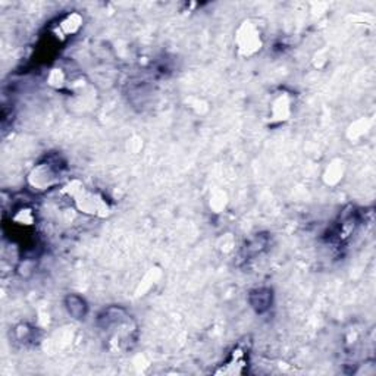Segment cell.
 Segmentation results:
<instances>
[{"label": "cell", "mask_w": 376, "mask_h": 376, "mask_svg": "<svg viewBox=\"0 0 376 376\" xmlns=\"http://www.w3.org/2000/svg\"><path fill=\"white\" fill-rule=\"evenodd\" d=\"M245 24L246 26H242V28L238 31V36H237L238 50L242 55L252 56L262 48L260 33L256 30L254 26L250 24V22H245Z\"/></svg>", "instance_id": "cell-3"}, {"label": "cell", "mask_w": 376, "mask_h": 376, "mask_svg": "<svg viewBox=\"0 0 376 376\" xmlns=\"http://www.w3.org/2000/svg\"><path fill=\"white\" fill-rule=\"evenodd\" d=\"M70 197L74 198L75 206L84 212V213H90V215H106L109 212L107 203L104 198L100 195H96L95 193L87 191L84 186L78 183H72L66 188Z\"/></svg>", "instance_id": "cell-1"}, {"label": "cell", "mask_w": 376, "mask_h": 376, "mask_svg": "<svg viewBox=\"0 0 376 376\" xmlns=\"http://www.w3.org/2000/svg\"><path fill=\"white\" fill-rule=\"evenodd\" d=\"M60 173V168H56L50 161L36 165L31 171L28 180L30 184L37 190H46L53 186L56 176Z\"/></svg>", "instance_id": "cell-2"}]
</instances>
